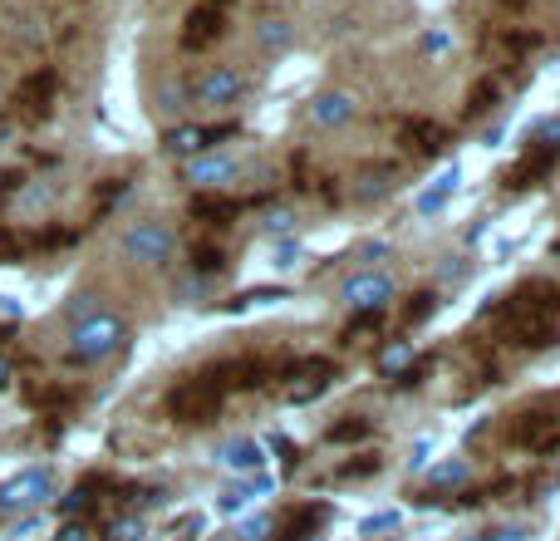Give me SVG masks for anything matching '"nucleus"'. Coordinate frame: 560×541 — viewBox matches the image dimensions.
I'll return each instance as SVG.
<instances>
[{
	"instance_id": "f257e3e1",
	"label": "nucleus",
	"mask_w": 560,
	"mask_h": 541,
	"mask_svg": "<svg viewBox=\"0 0 560 541\" xmlns=\"http://www.w3.org/2000/svg\"><path fill=\"white\" fill-rule=\"evenodd\" d=\"M482 320L497 325L502 345H526V350H546L560 335V286L551 281H531L521 291H511L502 305L482 310Z\"/></svg>"
},
{
	"instance_id": "f03ea898",
	"label": "nucleus",
	"mask_w": 560,
	"mask_h": 541,
	"mask_svg": "<svg viewBox=\"0 0 560 541\" xmlns=\"http://www.w3.org/2000/svg\"><path fill=\"white\" fill-rule=\"evenodd\" d=\"M123 340H128V325H123L113 310H94L89 320L74 325V335H69V360L99 364V360H109V355H118Z\"/></svg>"
},
{
	"instance_id": "7ed1b4c3",
	"label": "nucleus",
	"mask_w": 560,
	"mask_h": 541,
	"mask_svg": "<svg viewBox=\"0 0 560 541\" xmlns=\"http://www.w3.org/2000/svg\"><path fill=\"white\" fill-rule=\"evenodd\" d=\"M222 404H226V394L207 379V374H192V379H182L177 389L168 394V414L177 423H212L217 414H222Z\"/></svg>"
},
{
	"instance_id": "20e7f679",
	"label": "nucleus",
	"mask_w": 560,
	"mask_h": 541,
	"mask_svg": "<svg viewBox=\"0 0 560 541\" xmlns=\"http://www.w3.org/2000/svg\"><path fill=\"white\" fill-rule=\"evenodd\" d=\"M59 94V74L55 69H35L20 79V89L10 94V123H45L55 109Z\"/></svg>"
},
{
	"instance_id": "39448f33",
	"label": "nucleus",
	"mask_w": 560,
	"mask_h": 541,
	"mask_svg": "<svg viewBox=\"0 0 560 541\" xmlns=\"http://www.w3.org/2000/svg\"><path fill=\"white\" fill-rule=\"evenodd\" d=\"M506 443L521 453H560V414L556 409H526L506 428Z\"/></svg>"
},
{
	"instance_id": "423d86ee",
	"label": "nucleus",
	"mask_w": 560,
	"mask_h": 541,
	"mask_svg": "<svg viewBox=\"0 0 560 541\" xmlns=\"http://www.w3.org/2000/svg\"><path fill=\"white\" fill-rule=\"evenodd\" d=\"M55 497V473L50 468H25L0 487V512H30Z\"/></svg>"
},
{
	"instance_id": "0eeeda50",
	"label": "nucleus",
	"mask_w": 560,
	"mask_h": 541,
	"mask_svg": "<svg viewBox=\"0 0 560 541\" xmlns=\"http://www.w3.org/2000/svg\"><path fill=\"white\" fill-rule=\"evenodd\" d=\"M556 163H560V153L556 148H546V143H531L511 168L502 173V187L506 192H526V187H536V182H546L551 173H556Z\"/></svg>"
},
{
	"instance_id": "6e6552de",
	"label": "nucleus",
	"mask_w": 560,
	"mask_h": 541,
	"mask_svg": "<svg viewBox=\"0 0 560 541\" xmlns=\"http://www.w3.org/2000/svg\"><path fill=\"white\" fill-rule=\"evenodd\" d=\"M123 251H128L133 261H143V266H158V261H168L172 232L163 222H133V227L123 232Z\"/></svg>"
},
{
	"instance_id": "1a4fd4ad",
	"label": "nucleus",
	"mask_w": 560,
	"mask_h": 541,
	"mask_svg": "<svg viewBox=\"0 0 560 541\" xmlns=\"http://www.w3.org/2000/svg\"><path fill=\"white\" fill-rule=\"evenodd\" d=\"M393 291H398V286H393L389 271H359V276L344 281L339 296L354 305V310H384V305L393 301Z\"/></svg>"
},
{
	"instance_id": "9d476101",
	"label": "nucleus",
	"mask_w": 560,
	"mask_h": 541,
	"mask_svg": "<svg viewBox=\"0 0 560 541\" xmlns=\"http://www.w3.org/2000/svg\"><path fill=\"white\" fill-rule=\"evenodd\" d=\"M217 35H222V5H212V0L192 5L182 20V50H207Z\"/></svg>"
},
{
	"instance_id": "9b49d317",
	"label": "nucleus",
	"mask_w": 560,
	"mask_h": 541,
	"mask_svg": "<svg viewBox=\"0 0 560 541\" xmlns=\"http://www.w3.org/2000/svg\"><path fill=\"white\" fill-rule=\"evenodd\" d=\"M398 143L413 153V158H438L443 148H448V128L433 119H408L398 128Z\"/></svg>"
},
{
	"instance_id": "f8f14e48",
	"label": "nucleus",
	"mask_w": 560,
	"mask_h": 541,
	"mask_svg": "<svg viewBox=\"0 0 560 541\" xmlns=\"http://www.w3.org/2000/svg\"><path fill=\"white\" fill-rule=\"evenodd\" d=\"M217 468L226 473H261L266 468V443L261 438H231L217 448Z\"/></svg>"
},
{
	"instance_id": "ddd939ff",
	"label": "nucleus",
	"mask_w": 560,
	"mask_h": 541,
	"mask_svg": "<svg viewBox=\"0 0 560 541\" xmlns=\"http://www.w3.org/2000/svg\"><path fill=\"white\" fill-rule=\"evenodd\" d=\"M457 182H462V163L452 158L448 168H438V178H433L428 187H423V192H418V197H413V212H418V217H433V212H443V207H448V197L457 192Z\"/></svg>"
},
{
	"instance_id": "4468645a",
	"label": "nucleus",
	"mask_w": 560,
	"mask_h": 541,
	"mask_svg": "<svg viewBox=\"0 0 560 541\" xmlns=\"http://www.w3.org/2000/svg\"><path fill=\"white\" fill-rule=\"evenodd\" d=\"M226 128H202V123H177L168 133V153L177 158H202V153H212L217 148V138H222Z\"/></svg>"
},
{
	"instance_id": "2eb2a0df",
	"label": "nucleus",
	"mask_w": 560,
	"mask_h": 541,
	"mask_svg": "<svg viewBox=\"0 0 560 541\" xmlns=\"http://www.w3.org/2000/svg\"><path fill=\"white\" fill-rule=\"evenodd\" d=\"M290 374H300V384H290V404H315L320 394H325V384H330V374H335V364L330 360H300Z\"/></svg>"
},
{
	"instance_id": "dca6fc26",
	"label": "nucleus",
	"mask_w": 560,
	"mask_h": 541,
	"mask_svg": "<svg viewBox=\"0 0 560 541\" xmlns=\"http://www.w3.org/2000/svg\"><path fill=\"white\" fill-rule=\"evenodd\" d=\"M241 84H246V79H241L236 69H226V64H222V69H207V74L197 79V104L222 109V104H231V99L241 94Z\"/></svg>"
},
{
	"instance_id": "f3484780",
	"label": "nucleus",
	"mask_w": 560,
	"mask_h": 541,
	"mask_svg": "<svg viewBox=\"0 0 560 541\" xmlns=\"http://www.w3.org/2000/svg\"><path fill=\"white\" fill-rule=\"evenodd\" d=\"M241 173V163L236 158H226V153H202V158H192L187 163V178L197 182V187H222Z\"/></svg>"
},
{
	"instance_id": "a211bd4d",
	"label": "nucleus",
	"mask_w": 560,
	"mask_h": 541,
	"mask_svg": "<svg viewBox=\"0 0 560 541\" xmlns=\"http://www.w3.org/2000/svg\"><path fill=\"white\" fill-rule=\"evenodd\" d=\"M241 207H256V197H222V192H202V197L192 202V217L217 222V227H231V217H236Z\"/></svg>"
},
{
	"instance_id": "6ab92c4d",
	"label": "nucleus",
	"mask_w": 560,
	"mask_h": 541,
	"mask_svg": "<svg viewBox=\"0 0 560 541\" xmlns=\"http://www.w3.org/2000/svg\"><path fill=\"white\" fill-rule=\"evenodd\" d=\"M310 119L320 123V128H344V123L354 119V99L349 94H320L310 104Z\"/></svg>"
},
{
	"instance_id": "aec40b11",
	"label": "nucleus",
	"mask_w": 560,
	"mask_h": 541,
	"mask_svg": "<svg viewBox=\"0 0 560 541\" xmlns=\"http://www.w3.org/2000/svg\"><path fill=\"white\" fill-rule=\"evenodd\" d=\"M271 487H276V478H271V473H251L241 487H231L222 502H217V512H241V507H251L256 497H266Z\"/></svg>"
},
{
	"instance_id": "412c9836",
	"label": "nucleus",
	"mask_w": 560,
	"mask_h": 541,
	"mask_svg": "<svg viewBox=\"0 0 560 541\" xmlns=\"http://www.w3.org/2000/svg\"><path fill=\"white\" fill-rule=\"evenodd\" d=\"M325 517H330V507L325 502H310V507H300L290 522H285V532L290 541H305V537H320V527H325Z\"/></svg>"
},
{
	"instance_id": "4be33fe9",
	"label": "nucleus",
	"mask_w": 560,
	"mask_h": 541,
	"mask_svg": "<svg viewBox=\"0 0 560 541\" xmlns=\"http://www.w3.org/2000/svg\"><path fill=\"white\" fill-rule=\"evenodd\" d=\"M497 94H502V84L492 79V74H482L472 89H467V104H462V119H482L492 104H497Z\"/></svg>"
},
{
	"instance_id": "5701e85b",
	"label": "nucleus",
	"mask_w": 560,
	"mask_h": 541,
	"mask_svg": "<svg viewBox=\"0 0 560 541\" xmlns=\"http://www.w3.org/2000/svg\"><path fill=\"white\" fill-rule=\"evenodd\" d=\"M536 45H541V35H536V30H502V40H497V50H502L506 64H521Z\"/></svg>"
},
{
	"instance_id": "b1692460",
	"label": "nucleus",
	"mask_w": 560,
	"mask_h": 541,
	"mask_svg": "<svg viewBox=\"0 0 560 541\" xmlns=\"http://www.w3.org/2000/svg\"><path fill=\"white\" fill-rule=\"evenodd\" d=\"M369 433H374V423L354 414V419H344V423H330V428H325V443L344 448V443H359V438H369Z\"/></svg>"
},
{
	"instance_id": "393cba45",
	"label": "nucleus",
	"mask_w": 560,
	"mask_h": 541,
	"mask_svg": "<svg viewBox=\"0 0 560 541\" xmlns=\"http://www.w3.org/2000/svg\"><path fill=\"white\" fill-rule=\"evenodd\" d=\"M408 364H413V345H389V350L379 355V374H384V379H398Z\"/></svg>"
},
{
	"instance_id": "a878e982",
	"label": "nucleus",
	"mask_w": 560,
	"mask_h": 541,
	"mask_svg": "<svg viewBox=\"0 0 560 541\" xmlns=\"http://www.w3.org/2000/svg\"><path fill=\"white\" fill-rule=\"evenodd\" d=\"M276 301H290V291H285V286H256V291L236 296L231 310H246V305H276Z\"/></svg>"
},
{
	"instance_id": "bb28decb",
	"label": "nucleus",
	"mask_w": 560,
	"mask_h": 541,
	"mask_svg": "<svg viewBox=\"0 0 560 541\" xmlns=\"http://www.w3.org/2000/svg\"><path fill=\"white\" fill-rule=\"evenodd\" d=\"M433 310H438V296H433V291H423V296H413V301H408V310H403V325L413 330V325H423Z\"/></svg>"
},
{
	"instance_id": "cd10ccee",
	"label": "nucleus",
	"mask_w": 560,
	"mask_h": 541,
	"mask_svg": "<svg viewBox=\"0 0 560 541\" xmlns=\"http://www.w3.org/2000/svg\"><path fill=\"white\" fill-rule=\"evenodd\" d=\"M222 246H212V241H197V246H192V266H197V271H222Z\"/></svg>"
},
{
	"instance_id": "c85d7f7f",
	"label": "nucleus",
	"mask_w": 560,
	"mask_h": 541,
	"mask_svg": "<svg viewBox=\"0 0 560 541\" xmlns=\"http://www.w3.org/2000/svg\"><path fill=\"white\" fill-rule=\"evenodd\" d=\"M271 532H276V522H271V517L261 512V517H246V522L236 527V541H266Z\"/></svg>"
},
{
	"instance_id": "c756f323",
	"label": "nucleus",
	"mask_w": 560,
	"mask_h": 541,
	"mask_svg": "<svg viewBox=\"0 0 560 541\" xmlns=\"http://www.w3.org/2000/svg\"><path fill=\"white\" fill-rule=\"evenodd\" d=\"M433 482H438V487H462V482H467V458L438 463V468H433Z\"/></svg>"
},
{
	"instance_id": "7c9ffc66",
	"label": "nucleus",
	"mask_w": 560,
	"mask_h": 541,
	"mask_svg": "<svg viewBox=\"0 0 560 541\" xmlns=\"http://www.w3.org/2000/svg\"><path fill=\"white\" fill-rule=\"evenodd\" d=\"M109 541H143V522H133V517L113 522V527H109Z\"/></svg>"
},
{
	"instance_id": "2f4dec72",
	"label": "nucleus",
	"mask_w": 560,
	"mask_h": 541,
	"mask_svg": "<svg viewBox=\"0 0 560 541\" xmlns=\"http://www.w3.org/2000/svg\"><path fill=\"white\" fill-rule=\"evenodd\" d=\"M55 541H94V527H89L84 517H79V522H64L55 532Z\"/></svg>"
},
{
	"instance_id": "473e14b6",
	"label": "nucleus",
	"mask_w": 560,
	"mask_h": 541,
	"mask_svg": "<svg viewBox=\"0 0 560 541\" xmlns=\"http://www.w3.org/2000/svg\"><path fill=\"white\" fill-rule=\"evenodd\" d=\"M389 527H398V512H379V517H364V522H359V532H364V537L389 532Z\"/></svg>"
},
{
	"instance_id": "72a5a7b5",
	"label": "nucleus",
	"mask_w": 560,
	"mask_h": 541,
	"mask_svg": "<svg viewBox=\"0 0 560 541\" xmlns=\"http://www.w3.org/2000/svg\"><path fill=\"white\" fill-rule=\"evenodd\" d=\"M202 532V512H192V517H182V522H172V537H182V541H192Z\"/></svg>"
},
{
	"instance_id": "f704fd0d",
	"label": "nucleus",
	"mask_w": 560,
	"mask_h": 541,
	"mask_svg": "<svg viewBox=\"0 0 560 541\" xmlns=\"http://www.w3.org/2000/svg\"><path fill=\"white\" fill-rule=\"evenodd\" d=\"M364 473H379V458H359V463H344L339 478H364Z\"/></svg>"
},
{
	"instance_id": "c9c22d12",
	"label": "nucleus",
	"mask_w": 560,
	"mask_h": 541,
	"mask_svg": "<svg viewBox=\"0 0 560 541\" xmlns=\"http://www.w3.org/2000/svg\"><path fill=\"white\" fill-rule=\"evenodd\" d=\"M389 168H379V173H369V178H364V192H369V197H374V192H389Z\"/></svg>"
},
{
	"instance_id": "e433bc0d",
	"label": "nucleus",
	"mask_w": 560,
	"mask_h": 541,
	"mask_svg": "<svg viewBox=\"0 0 560 541\" xmlns=\"http://www.w3.org/2000/svg\"><path fill=\"white\" fill-rule=\"evenodd\" d=\"M271 448H276V453H280V458H285V463H290V468L300 463V448H295L290 438H271Z\"/></svg>"
},
{
	"instance_id": "4c0bfd02",
	"label": "nucleus",
	"mask_w": 560,
	"mask_h": 541,
	"mask_svg": "<svg viewBox=\"0 0 560 541\" xmlns=\"http://www.w3.org/2000/svg\"><path fill=\"white\" fill-rule=\"evenodd\" d=\"M69 315H74V320H89V315H94V296H74V301H69Z\"/></svg>"
},
{
	"instance_id": "58836bf2",
	"label": "nucleus",
	"mask_w": 560,
	"mask_h": 541,
	"mask_svg": "<svg viewBox=\"0 0 560 541\" xmlns=\"http://www.w3.org/2000/svg\"><path fill=\"white\" fill-rule=\"evenodd\" d=\"M526 537H531L526 527H502V532H487L482 541H526Z\"/></svg>"
},
{
	"instance_id": "ea45409f",
	"label": "nucleus",
	"mask_w": 560,
	"mask_h": 541,
	"mask_svg": "<svg viewBox=\"0 0 560 541\" xmlns=\"http://www.w3.org/2000/svg\"><path fill=\"white\" fill-rule=\"evenodd\" d=\"M290 222H295L290 212H266V232H285Z\"/></svg>"
},
{
	"instance_id": "a19ab883",
	"label": "nucleus",
	"mask_w": 560,
	"mask_h": 541,
	"mask_svg": "<svg viewBox=\"0 0 560 541\" xmlns=\"http://www.w3.org/2000/svg\"><path fill=\"white\" fill-rule=\"evenodd\" d=\"M300 261V246H280L276 251V266H295Z\"/></svg>"
},
{
	"instance_id": "79ce46f5",
	"label": "nucleus",
	"mask_w": 560,
	"mask_h": 541,
	"mask_svg": "<svg viewBox=\"0 0 560 541\" xmlns=\"http://www.w3.org/2000/svg\"><path fill=\"white\" fill-rule=\"evenodd\" d=\"M285 40V30H280V20H271V30H266V45H280Z\"/></svg>"
},
{
	"instance_id": "37998d69",
	"label": "nucleus",
	"mask_w": 560,
	"mask_h": 541,
	"mask_svg": "<svg viewBox=\"0 0 560 541\" xmlns=\"http://www.w3.org/2000/svg\"><path fill=\"white\" fill-rule=\"evenodd\" d=\"M0 384H10V360L0 355Z\"/></svg>"
},
{
	"instance_id": "c03bdc74",
	"label": "nucleus",
	"mask_w": 560,
	"mask_h": 541,
	"mask_svg": "<svg viewBox=\"0 0 560 541\" xmlns=\"http://www.w3.org/2000/svg\"><path fill=\"white\" fill-rule=\"evenodd\" d=\"M5 182H15V178H10V173H0V187H5Z\"/></svg>"
},
{
	"instance_id": "a18cd8bd",
	"label": "nucleus",
	"mask_w": 560,
	"mask_h": 541,
	"mask_svg": "<svg viewBox=\"0 0 560 541\" xmlns=\"http://www.w3.org/2000/svg\"><path fill=\"white\" fill-rule=\"evenodd\" d=\"M506 5H511V10H516V5H526V0H506Z\"/></svg>"
},
{
	"instance_id": "49530a36",
	"label": "nucleus",
	"mask_w": 560,
	"mask_h": 541,
	"mask_svg": "<svg viewBox=\"0 0 560 541\" xmlns=\"http://www.w3.org/2000/svg\"><path fill=\"white\" fill-rule=\"evenodd\" d=\"M462 541H482V537H462Z\"/></svg>"
}]
</instances>
